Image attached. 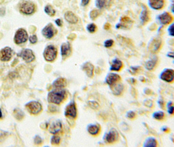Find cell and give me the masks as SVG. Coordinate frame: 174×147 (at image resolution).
<instances>
[{
    "mask_svg": "<svg viewBox=\"0 0 174 147\" xmlns=\"http://www.w3.org/2000/svg\"><path fill=\"white\" fill-rule=\"evenodd\" d=\"M66 97V91L64 89L59 88L56 90H53L48 95V102L56 105L60 104Z\"/></svg>",
    "mask_w": 174,
    "mask_h": 147,
    "instance_id": "cell-1",
    "label": "cell"
},
{
    "mask_svg": "<svg viewBox=\"0 0 174 147\" xmlns=\"http://www.w3.org/2000/svg\"><path fill=\"white\" fill-rule=\"evenodd\" d=\"M119 138V133L115 128H111L109 132L105 134L103 139L107 144H113L118 141Z\"/></svg>",
    "mask_w": 174,
    "mask_h": 147,
    "instance_id": "cell-2",
    "label": "cell"
},
{
    "mask_svg": "<svg viewBox=\"0 0 174 147\" xmlns=\"http://www.w3.org/2000/svg\"><path fill=\"white\" fill-rule=\"evenodd\" d=\"M157 19L160 24L164 26L170 25L173 22V16L168 12H164L158 15Z\"/></svg>",
    "mask_w": 174,
    "mask_h": 147,
    "instance_id": "cell-3",
    "label": "cell"
},
{
    "mask_svg": "<svg viewBox=\"0 0 174 147\" xmlns=\"http://www.w3.org/2000/svg\"><path fill=\"white\" fill-rule=\"evenodd\" d=\"M160 79L168 83L174 82V70L170 68H166L160 73Z\"/></svg>",
    "mask_w": 174,
    "mask_h": 147,
    "instance_id": "cell-4",
    "label": "cell"
},
{
    "mask_svg": "<svg viewBox=\"0 0 174 147\" xmlns=\"http://www.w3.org/2000/svg\"><path fill=\"white\" fill-rule=\"evenodd\" d=\"M43 56L44 59L48 61V62H52L56 58L57 50L53 45H48L44 49Z\"/></svg>",
    "mask_w": 174,
    "mask_h": 147,
    "instance_id": "cell-5",
    "label": "cell"
},
{
    "mask_svg": "<svg viewBox=\"0 0 174 147\" xmlns=\"http://www.w3.org/2000/svg\"><path fill=\"white\" fill-rule=\"evenodd\" d=\"M162 45V41L160 37H155L149 43V50L152 53H157L160 50Z\"/></svg>",
    "mask_w": 174,
    "mask_h": 147,
    "instance_id": "cell-6",
    "label": "cell"
},
{
    "mask_svg": "<svg viewBox=\"0 0 174 147\" xmlns=\"http://www.w3.org/2000/svg\"><path fill=\"white\" fill-rule=\"evenodd\" d=\"M21 11L25 14H32L35 12L36 6L35 5L30 2H25L22 3L20 7Z\"/></svg>",
    "mask_w": 174,
    "mask_h": 147,
    "instance_id": "cell-7",
    "label": "cell"
},
{
    "mask_svg": "<svg viewBox=\"0 0 174 147\" xmlns=\"http://www.w3.org/2000/svg\"><path fill=\"white\" fill-rule=\"evenodd\" d=\"M26 107L29 113L32 114H37L42 110L41 105L37 101H31L26 104Z\"/></svg>",
    "mask_w": 174,
    "mask_h": 147,
    "instance_id": "cell-8",
    "label": "cell"
},
{
    "mask_svg": "<svg viewBox=\"0 0 174 147\" xmlns=\"http://www.w3.org/2000/svg\"><path fill=\"white\" fill-rule=\"evenodd\" d=\"M28 39V33L24 29H19L14 36V42L19 44L25 43Z\"/></svg>",
    "mask_w": 174,
    "mask_h": 147,
    "instance_id": "cell-9",
    "label": "cell"
},
{
    "mask_svg": "<svg viewBox=\"0 0 174 147\" xmlns=\"http://www.w3.org/2000/svg\"><path fill=\"white\" fill-rule=\"evenodd\" d=\"M121 80V76L117 73H108L107 77H106V83L107 84L109 87L116 84L117 83H120Z\"/></svg>",
    "mask_w": 174,
    "mask_h": 147,
    "instance_id": "cell-10",
    "label": "cell"
},
{
    "mask_svg": "<svg viewBox=\"0 0 174 147\" xmlns=\"http://www.w3.org/2000/svg\"><path fill=\"white\" fill-rule=\"evenodd\" d=\"M133 20L128 17H122L120 20V22L116 25V28L117 29H129L132 26Z\"/></svg>",
    "mask_w": 174,
    "mask_h": 147,
    "instance_id": "cell-11",
    "label": "cell"
},
{
    "mask_svg": "<svg viewBox=\"0 0 174 147\" xmlns=\"http://www.w3.org/2000/svg\"><path fill=\"white\" fill-rule=\"evenodd\" d=\"M19 56L22 58V59L26 61L27 63H30L35 60V56L30 49H24L22 50L21 53L18 54Z\"/></svg>",
    "mask_w": 174,
    "mask_h": 147,
    "instance_id": "cell-12",
    "label": "cell"
},
{
    "mask_svg": "<svg viewBox=\"0 0 174 147\" xmlns=\"http://www.w3.org/2000/svg\"><path fill=\"white\" fill-rule=\"evenodd\" d=\"M148 6L155 11H160L165 6V0H148Z\"/></svg>",
    "mask_w": 174,
    "mask_h": 147,
    "instance_id": "cell-13",
    "label": "cell"
},
{
    "mask_svg": "<svg viewBox=\"0 0 174 147\" xmlns=\"http://www.w3.org/2000/svg\"><path fill=\"white\" fill-rule=\"evenodd\" d=\"M13 50L8 47L3 48L0 52V59L3 62H7L11 60L13 56Z\"/></svg>",
    "mask_w": 174,
    "mask_h": 147,
    "instance_id": "cell-14",
    "label": "cell"
},
{
    "mask_svg": "<svg viewBox=\"0 0 174 147\" xmlns=\"http://www.w3.org/2000/svg\"><path fill=\"white\" fill-rule=\"evenodd\" d=\"M65 114L67 116H70L73 118H75L77 117V109L75 103L74 102H72L69 103L66 109Z\"/></svg>",
    "mask_w": 174,
    "mask_h": 147,
    "instance_id": "cell-15",
    "label": "cell"
},
{
    "mask_svg": "<svg viewBox=\"0 0 174 147\" xmlns=\"http://www.w3.org/2000/svg\"><path fill=\"white\" fill-rule=\"evenodd\" d=\"M122 68L123 63L120 59L116 58L112 60L110 66V71H111V72H118L122 69Z\"/></svg>",
    "mask_w": 174,
    "mask_h": 147,
    "instance_id": "cell-16",
    "label": "cell"
},
{
    "mask_svg": "<svg viewBox=\"0 0 174 147\" xmlns=\"http://www.w3.org/2000/svg\"><path fill=\"white\" fill-rule=\"evenodd\" d=\"M140 19L142 25H145L146 23H147L149 20H150V17H149V13L148 9L146 6L143 5L142 7V11L140 13Z\"/></svg>",
    "mask_w": 174,
    "mask_h": 147,
    "instance_id": "cell-17",
    "label": "cell"
},
{
    "mask_svg": "<svg viewBox=\"0 0 174 147\" xmlns=\"http://www.w3.org/2000/svg\"><path fill=\"white\" fill-rule=\"evenodd\" d=\"M158 64V57L157 56H154L151 57L149 60H147L145 64V68L148 71H153L157 66Z\"/></svg>",
    "mask_w": 174,
    "mask_h": 147,
    "instance_id": "cell-18",
    "label": "cell"
},
{
    "mask_svg": "<svg viewBox=\"0 0 174 147\" xmlns=\"http://www.w3.org/2000/svg\"><path fill=\"white\" fill-rule=\"evenodd\" d=\"M82 69H83L84 72L87 73V75L88 77L92 78L93 77L94 67L91 63H90V62L84 63L83 65Z\"/></svg>",
    "mask_w": 174,
    "mask_h": 147,
    "instance_id": "cell-19",
    "label": "cell"
},
{
    "mask_svg": "<svg viewBox=\"0 0 174 147\" xmlns=\"http://www.w3.org/2000/svg\"><path fill=\"white\" fill-rule=\"evenodd\" d=\"M111 88L112 89L113 94L115 95H117V96L121 95L123 93V91L124 89V85L121 83H117L116 84L111 87Z\"/></svg>",
    "mask_w": 174,
    "mask_h": 147,
    "instance_id": "cell-20",
    "label": "cell"
},
{
    "mask_svg": "<svg viewBox=\"0 0 174 147\" xmlns=\"http://www.w3.org/2000/svg\"><path fill=\"white\" fill-rule=\"evenodd\" d=\"M42 33L47 39H51L54 36V29L52 25L48 24L42 30Z\"/></svg>",
    "mask_w": 174,
    "mask_h": 147,
    "instance_id": "cell-21",
    "label": "cell"
},
{
    "mask_svg": "<svg viewBox=\"0 0 174 147\" xmlns=\"http://www.w3.org/2000/svg\"><path fill=\"white\" fill-rule=\"evenodd\" d=\"M88 132L93 136L98 135L101 131L100 126L97 124H90L87 127Z\"/></svg>",
    "mask_w": 174,
    "mask_h": 147,
    "instance_id": "cell-22",
    "label": "cell"
},
{
    "mask_svg": "<svg viewBox=\"0 0 174 147\" xmlns=\"http://www.w3.org/2000/svg\"><path fill=\"white\" fill-rule=\"evenodd\" d=\"M64 17L68 22L71 24H76L79 21L78 17L72 11H67L64 15Z\"/></svg>",
    "mask_w": 174,
    "mask_h": 147,
    "instance_id": "cell-23",
    "label": "cell"
},
{
    "mask_svg": "<svg viewBox=\"0 0 174 147\" xmlns=\"http://www.w3.org/2000/svg\"><path fill=\"white\" fill-rule=\"evenodd\" d=\"M62 129V124L60 122H56L52 123L48 128L49 132L51 133L52 134H55L58 133V131H60Z\"/></svg>",
    "mask_w": 174,
    "mask_h": 147,
    "instance_id": "cell-24",
    "label": "cell"
},
{
    "mask_svg": "<svg viewBox=\"0 0 174 147\" xmlns=\"http://www.w3.org/2000/svg\"><path fill=\"white\" fill-rule=\"evenodd\" d=\"M71 46L69 43H65L62 44L61 54L63 57H66L71 54Z\"/></svg>",
    "mask_w": 174,
    "mask_h": 147,
    "instance_id": "cell-25",
    "label": "cell"
},
{
    "mask_svg": "<svg viewBox=\"0 0 174 147\" xmlns=\"http://www.w3.org/2000/svg\"><path fill=\"white\" fill-rule=\"evenodd\" d=\"M158 146V142L157 139L152 137H148L145 143H143V146L144 147H156Z\"/></svg>",
    "mask_w": 174,
    "mask_h": 147,
    "instance_id": "cell-26",
    "label": "cell"
},
{
    "mask_svg": "<svg viewBox=\"0 0 174 147\" xmlns=\"http://www.w3.org/2000/svg\"><path fill=\"white\" fill-rule=\"evenodd\" d=\"M66 84H67V81L64 78H58V79L54 81L53 83L54 87L57 88H62L64 87H65Z\"/></svg>",
    "mask_w": 174,
    "mask_h": 147,
    "instance_id": "cell-27",
    "label": "cell"
},
{
    "mask_svg": "<svg viewBox=\"0 0 174 147\" xmlns=\"http://www.w3.org/2000/svg\"><path fill=\"white\" fill-rule=\"evenodd\" d=\"M153 118H155L157 120L161 121L164 119L165 113L161 110L157 111V112H155L153 114Z\"/></svg>",
    "mask_w": 174,
    "mask_h": 147,
    "instance_id": "cell-28",
    "label": "cell"
},
{
    "mask_svg": "<svg viewBox=\"0 0 174 147\" xmlns=\"http://www.w3.org/2000/svg\"><path fill=\"white\" fill-rule=\"evenodd\" d=\"M95 4L98 9H103L107 6V0H96Z\"/></svg>",
    "mask_w": 174,
    "mask_h": 147,
    "instance_id": "cell-29",
    "label": "cell"
},
{
    "mask_svg": "<svg viewBox=\"0 0 174 147\" xmlns=\"http://www.w3.org/2000/svg\"><path fill=\"white\" fill-rule=\"evenodd\" d=\"M44 11H45V13L47 14H48L49 16L51 17H53L56 13L55 10H54L51 6H49V5H48V6L44 7Z\"/></svg>",
    "mask_w": 174,
    "mask_h": 147,
    "instance_id": "cell-30",
    "label": "cell"
},
{
    "mask_svg": "<svg viewBox=\"0 0 174 147\" xmlns=\"http://www.w3.org/2000/svg\"><path fill=\"white\" fill-rule=\"evenodd\" d=\"M14 116H15V118L18 120H22V118H24V113L21 110H20V109H16L14 111Z\"/></svg>",
    "mask_w": 174,
    "mask_h": 147,
    "instance_id": "cell-31",
    "label": "cell"
},
{
    "mask_svg": "<svg viewBox=\"0 0 174 147\" xmlns=\"http://www.w3.org/2000/svg\"><path fill=\"white\" fill-rule=\"evenodd\" d=\"M87 29L89 33H95L97 30V26H96V25L94 24V23L89 24L87 27Z\"/></svg>",
    "mask_w": 174,
    "mask_h": 147,
    "instance_id": "cell-32",
    "label": "cell"
},
{
    "mask_svg": "<svg viewBox=\"0 0 174 147\" xmlns=\"http://www.w3.org/2000/svg\"><path fill=\"white\" fill-rule=\"evenodd\" d=\"M99 14H100V12L99 11V10L94 9V10H92V11H91V13H90V18L92 20H94L99 17Z\"/></svg>",
    "mask_w": 174,
    "mask_h": 147,
    "instance_id": "cell-33",
    "label": "cell"
},
{
    "mask_svg": "<svg viewBox=\"0 0 174 147\" xmlns=\"http://www.w3.org/2000/svg\"><path fill=\"white\" fill-rule=\"evenodd\" d=\"M167 111L168 113L172 115L174 114V105L172 101H169V102L167 103Z\"/></svg>",
    "mask_w": 174,
    "mask_h": 147,
    "instance_id": "cell-34",
    "label": "cell"
},
{
    "mask_svg": "<svg viewBox=\"0 0 174 147\" xmlns=\"http://www.w3.org/2000/svg\"><path fill=\"white\" fill-rule=\"evenodd\" d=\"M88 104L89 107L94 110H97L99 107V103L96 101H89L88 102Z\"/></svg>",
    "mask_w": 174,
    "mask_h": 147,
    "instance_id": "cell-35",
    "label": "cell"
},
{
    "mask_svg": "<svg viewBox=\"0 0 174 147\" xmlns=\"http://www.w3.org/2000/svg\"><path fill=\"white\" fill-rule=\"evenodd\" d=\"M168 33L170 36L174 37V22L169 25L168 28Z\"/></svg>",
    "mask_w": 174,
    "mask_h": 147,
    "instance_id": "cell-36",
    "label": "cell"
},
{
    "mask_svg": "<svg viewBox=\"0 0 174 147\" xmlns=\"http://www.w3.org/2000/svg\"><path fill=\"white\" fill-rule=\"evenodd\" d=\"M113 44H114V41L113 39H111L105 41V42H104V43H103L104 47H105L107 48L112 47L113 46Z\"/></svg>",
    "mask_w": 174,
    "mask_h": 147,
    "instance_id": "cell-37",
    "label": "cell"
},
{
    "mask_svg": "<svg viewBox=\"0 0 174 147\" xmlns=\"http://www.w3.org/2000/svg\"><path fill=\"white\" fill-rule=\"evenodd\" d=\"M136 113L132 110H129L126 113V117L130 120H134L136 118Z\"/></svg>",
    "mask_w": 174,
    "mask_h": 147,
    "instance_id": "cell-38",
    "label": "cell"
},
{
    "mask_svg": "<svg viewBox=\"0 0 174 147\" xmlns=\"http://www.w3.org/2000/svg\"><path fill=\"white\" fill-rule=\"evenodd\" d=\"M60 142V137L58 135H54L51 139V143L54 145H58Z\"/></svg>",
    "mask_w": 174,
    "mask_h": 147,
    "instance_id": "cell-39",
    "label": "cell"
},
{
    "mask_svg": "<svg viewBox=\"0 0 174 147\" xmlns=\"http://www.w3.org/2000/svg\"><path fill=\"white\" fill-rule=\"evenodd\" d=\"M29 41H30L31 43L35 44L36 43H37V38L36 35H32V36L29 37Z\"/></svg>",
    "mask_w": 174,
    "mask_h": 147,
    "instance_id": "cell-40",
    "label": "cell"
},
{
    "mask_svg": "<svg viewBox=\"0 0 174 147\" xmlns=\"http://www.w3.org/2000/svg\"><path fill=\"white\" fill-rule=\"evenodd\" d=\"M34 143H35V144L36 145H40V144H41V143H42V140H41V137L39 136H36V137H35V139H34Z\"/></svg>",
    "mask_w": 174,
    "mask_h": 147,
    "instance_id": "cell-41",
    "label": "cell"
},
{
    "mask_svg": "<svg viewBox=\"0 0 174 147\" xmlns=\"http://www.w3.org/2000/svg\"><path fill=\"white\" fill-rule=\"evenodd\" d=\"M139 68V67H131L130 69V70H132V72H131L132 74V73H133V74H136L137 71H138V69H140V68Z\"/></svg>",
    "mask_w": 174,
    "mask_h": 147,
    "instance_id": "cell-42",
    "label": "cell"
},
{
    "mask_svg": "<svg viewBox=\"0 0 174 147\" xmlns=\"http://www.w3.org/2000/svg\"><path fill=\"white\" fill-rule=\"evenodd\" d=\"M91 0H82L81 1V5L83 6H87V5L90 3Z\"/></svg>",
    "mask_w": 174,
    "mask_h": 147,
    "instance_id": "cell-43",
    "label": "cell"
},
{
    "mask_svg": "<svg viewBox=\"0 0 174 147\" xmlns=\"http://www.w3.org/2000/svg\"><path fill=\"white\" fill-rule=\"evenodd\" d=\"M110 28H111V25H110V24H109V23L107 22V23H106L105 24H104V26H103L104 29L109 30V29H110Z\"/></svg>",
    "mask_w": 174,
    "mask_h": 147,
    "instance_id": "cell-44",
    "label": "cell"
},
{
    "mask_svg": "<svg viewBox=\"0 0 174 147\" xmlns=\"http://www.w3.org/2000/svg\"><path fill=\"white\" fill-rule=\"evenodd\" d=\"M158 103L159 105H160V107L161 108H163L164 107V101H162V99H159L158 101Z\"/></svg>",
    "mask_w": 174,
    "mask_h": 147,
    "instance_id": "cell-45",
    "label": "cell"
},
{
    "mask_svg": "<svg viewBox=\"0 0 174 147\" xmlns=\"http://www.w3.org/2000/svg\"><path fill=\"white\" fill-rule=\"evenodd\" d=\"M161 130L163 131V132H165V133H168V132H169V128L167 127V126H164V127H162V128H161Z\"/></svg>",
    "mask_w": 174,
    "mask_h": 147,
    "instance_id": "cell-46",
    "label": "cell"
},
{
    "mask_svg": "<svg viewBox=\"0 0 174 147\" xmlns=\"http://www.w3.org/2000/svg\"><path fill=\"white\" fill-rule=\"evenodd\" d=\"M56 24L58 25V26H62V21L60 19H57L56 20Z\"/></svg>",
    "mask_w": 174,
    "mask_h": 147,
    "instance_id": "cell-47",
    "label": "cell"
},
{
    "mask_svg": "<svg viewBox=\"0 0 174 147\" xmlns=\"http://www.w3.org/2000/svg\"><path fill=\"white\" fill-rule=\"evenodd\" d=\"M171 11L172 12V13L174 14V3L172 4V7H171Z\"/></svg>",
    "mask_w": 174,
    "mask_h": 147,
    "instance_id": "cell-48",
    "label": "cell"
},
{
    "mask_svg": "<svg viewBox=\"0 0 174 147\" xmlns=\"http://www.w3.org/2000/svg\"><path fill=\"white\" fill-rule=\"evenodd\" d=\"M2 113L1 109H0V118H2Z\"/></svg>",
    "mask_w": 174,
    "mask_h": 147,
    "instance_id": "cell-49",
    "label": "cell"
},
{
    "mask_svg": "<svg viewBox=\"0 0 174 147\" xmlns=\"http://www.w3.org/2000/svg\"><path fill=\"white\" fill-rule=\"evenodd\" d=\"M171 1H172V2H173L174 3V0H171Z\"/></svg>",
    "mask_w": 174,
    "mask_h": 147,
    "instance_id": "cell-50",
    "label": "cell"
}]
</instances>
